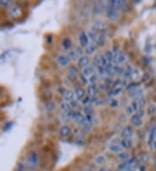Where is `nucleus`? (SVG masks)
<instances>
[{"label": "nucleus", "instance_id": "obj_9", "mask_svg": "<svg viewBox=\"0 0 156 171\" xmlns=\"http://www.w3.org/2000/svg\"><path fill=\"white\" fill-rule=\"evenodd\" d=\"M95 74H96V68L91 63L88 65V66H87V67L83 68V69H81V74H83V75H84L87 78H89L91 75Z\"/></svg>", "mask_w": 156, "mask_h": 171}, {"label": "nucleus", "instance_id": "obj_5", "mask_svg": "<svg viewBox=\"0 0 156 171\" xmlns=\"http://www.w3.org/2000/svg\"><path fill=\"white\" fill-rule=\"evenodd\" d=\"M134 130H133V127L131 125H125L122 127V129L120 132V136L121 138H131L133 137Z\"/></svg>", "mask_w": 156, "mask_h": 171}, {"label": "nucleus", "instance_id": "obj_23", "mask_svg": "<svg viewBox=\"0 0 156 171\" xmlns=\"http://www.w3.org/2000/svg\"><path fill=\"white\" fill-rule=\"evenodd\" d=\"M94 163L97 166H102L107 162V158L104 155H97L96 157L94 158L93 160Z\"/></svg>", "mask_w": 156, "mask_h": 171}, {"label": "nucleus", "instance_id": "obj_3", "mask_svg": "<svg viewBox=\"0 0 156 171\" xmlns=\"http://www.w3.org/2000/svg\"><path fill=\"white\" fill-rule=\"evenodd\" d=\"M56 62L59 67L65 68H69L72 61L69 58V56H67V54H59L56 56Z\"/></svg>", "mask_w": 156, "mask_h": 171}, {"label": "nucleus", "instance_id": "obj_36", "mask_svg": "<svg viewBox=\"0 0 156 171\" xmlns=\"http://www.w3.org/2000/svg\"><path fill=\"white\" fill-rule=\"evenodd\" d=\"M112 51H113V55H114V62H113V64H115L116 61H117V60H118V58H119L121 53L122 51L117 46L115 47V48L112 49Z\"/></svg>", "mask_w": 156, "mask_h": 171}, {"label": "nucleus", "instance_id": "obj_46", "mask_svg": "<svg viewBox=\"0 0 156 171\" xmlns=\"http://www.w3.org/2000/svg\"><path fill=\"white\" fill-rule=\"evenodd\" d=\"M147 113L149 115H154L156 113V107L154 105H150L147 107Z\"/></svg>", "mask_w": 156, "mask_h": 171}, {"label": "nucleus", "instance_id": "obj_30", "mask_svg": "<svg viewBox=\"0 0 156 171\" xmlns=\"http://www.w3.org/2000/svg\"><path fill=\"white\" fill-rule=\"evenodd\" d=\"M141 87V84L138 83L137 81H132V82H130L128 84V86L126 87V90L128 91V92H131V91H133V90H135V89H137V88Z\"/></svg>", "mask_w": 156, "mask_h": 171}, {"label": "nucleus", "instance_id": "obj_53", "mask_svg": "<svg viewBox=\"0 0 156 171\" xmlns=\"http://www.w3.org/2000/svg\"><path fill=\"white\" fill-rule=\"evenodd\" d=\"M154 148H156V142L154 143Z\"/></svg>", "mask_w": 156, "mask_h": 171}, {"label": "nucleus", "instance_id": "obj_2", "mask_svg": "<svg viewBox=\"0 0 156 171\" xmlns=\"http://www.w3.org/2000/svg\"><path fill=\"white\" fill-rule=\"evenodd\" d=\"M109 26V23H108L107 21L98 19V20H96L94 23H92L91 29H94L95 31H96L97 33H102L108 29Z\"/></svg>", "mask_w": 156, "mask_h": 171}, {"label": "nucleus", "instance_id": "obj_37", "mask_svg": "<svg viewBox=\"0 0 156 171\" xmlns=\"http://www.w3.org/2000/svg\"><path fill=\"white\" fill-rule=\"evenodd\" d=\"M70 105H71V107H72V109H74V110H79L80 108H83L82 101L78 100L76 99L70 102Z\"/></svg>", "mask_w": 156, "mask_h": 171}, {"label": "nucleus", "instance_id": "obj_6", "mask_svg": "<svg viewBox=\"0 0 156 171\" xmlns=\"http://www.w3.org/2000/svg\"><path fill=\"white\" fill-rule=\"evenodd\" d=\"M90 63H91V60L89 56L87 55H83V56H79V58L76 60V67L80 69H83V68L88 66Z\"/></svg>", "mask_w": 156, "mask_h": 171}, {"label": "nucleus", "instance_id": "obj_43", "mask_svg": "<svg viewBox=\"0 0 156 171\" xmlns=\"http://www.w3.org/2000/svg\"><path fill=\"white\" fill-rule=\"evenodd\" d=\"M74 49L76 51V53H77L79 56H83V55H85V51H84V48H83L82 46H80L79 44L76 45V46L74 47Z\"/></svg>", "mask_w": 156, "mask_h": 171}, {"label": "nucleus", "instance_id": "obj_49", "mask_svg": "<svg viewBox=\"0 0 156 171\" xmlns=\"http://www.w3.org/2000/svg\"><path fill=\"white\" fill-rule=\"evenodd\" d=\"M135 113H136L139 117H141L142 119H143V118L145 117V115H146V111H145L144 109H141V110H139L138 111H136Z\"/></svg>", "mask_w": 156, "mask_h": 171}, {"label": "nucleus", "instance_id": "obj_20", "mask_svg": "<svg viewBox=\"0 0 156 171\" xmlns=\"http://www.w3.org/2000/svg\"><path fill=\"white\" fill-rule=\"evenodd\" d=\"M108 150L110 151L111 153H114V154H119L120 152H121L122 150H124L123 149L121 148V146L120 145V143H110L109 146H108Z\"/></svg>", "mask_w": 156, "mask_h": 171}, {"label": "nucleus", "instance_id": "obj_14", "mask_svg": "<svg viewBox=\"0 0 156 171\" xmlns=\"http://www.w3.org/2000/svg\"><path fill=\"white\" fill-rule=\"evenodd\" d=\"M86 93L88 96H96L98 95L99 89H98V84H88L86 86Z\"/></svg>", "mask_w": 156, "mask_h": 171}, {"label": "nucleus", "instance_id": "obj_50", "mask_svg": "<svg viewBox=\"0 0 156 171\" xmlns=\"http://www.w3.org/2000/svg\"><path fill=\"white\" fill-rule=\"evenodd\" d=\"M66 91H67V89L65 87H59L58 89H57V93H59V94H61L62 96H64V94Z\"/></svg>", "mask_w": 156, "mask_h": 171}, {"label": "nucleus", "instance_id": "obj_12", "mask_svg": "<svg viewBox=\"0 0 156 171\" xmlns=\"http://www.w3.org/2000/svg\"><path fill=\"white\" fill-rule=\"evenodd\" d=\"M61 46L63 48V49L66 52L71 50L74 49V43L72 42V40L69 37H64L63 38L62 42H61Z\"/></svg>", "mask_w": 156, "mask_h": 171}, {"label": "nucleus", "instance_id": "obj_22", "mask_svg": "<svg viewBox=\"0 0 156 171\" xmlns=\"http://www.w3.org/2000/svg\"><path fill=\"white\" fill-rule=\"evenodd\" d=\"M63 99H64V100L68 102H71L74 99H76V95H75V93H74V90L67 89V91L65 92L64 96H63Z\"/></svg>", "mask_w": 156, "mask_h": 171}, {"label": "nucleus", "instance_id": "obj_24", "mask_svg": "<svg viewBox=\"0 0 156 171\" xmlns=\"http://www.w3.org/2000/svg\"><path fill=\"white\" fill-rule=\"evenodd\" d=\"M99 34L100 33H97L96 31H95L94 29H89L87 31V35L88 37V39H89V42H92V43H96L98 39V37H99Z\"/></svg>", "mask_w": 156, "mask_h": 171}, {"label": "nucleus", "instance_id": "obj_42", "mask_svg": "<svg viewBox=\"0 0 156 171\" xmlns=\"http://www.w3.org/2000/svg\"><path fill=\"white\" fill-rule=\"evenodd\" d=\"M45 107H46V110H47V111H55V109H56V105H55V102L50 101L46 104Z\"/></svg>", "mask_w": 156, "mask_h": 171}, {"label": "nucleus", "instance_id": "obj_39", "mask_svg": "<svg viewBox=\"0 0 156 171\" xmlns=\"http://www.w3.org/2000/svg\"><path fill=\"white\" fill-rule=\"evenodd\" d=\"M142 74H141V71L138 69V68H133V73H132V76H131V80L133 81H137V80L141 78Z\"/></svg>", "mask_w": 156, "mask_h": 171}, {"label": "nucleus", "instance_id": "obj_51", "mask_svg": "<svg viewBox=\"0 0 156 171\" xmlns=\"http://www.w3.org/2000/svg\"><path fill=\"white\" fill-rule=\"evenodd\" d=\"M97 171H109V170H108V169H106V168H101V169H99Z\"/></svg>", "mask_w": 156, "mask_h": 171}, {"label": "nucleus", "instance_id": "obj_34", "mask_svg": "<svg viewBox=\"0 0 156 171\" xmlns=\"http://www.w3.org/2000/svg\"><path fill=\"white\" fill-rule=\"evenodd\" d=\"M58 119H59V121L61 123H63V125H65V124H67V122H68L70 119H69V117L67 112L62 111V113H60L59 116H58Z\"/></svg>", "mask_w": 156, "mask_h": 171}, {"label": "nucleus", "instance_id": "obj_8", "mask_svg": "<svg viewBox=\"0 0 156 171\" xmlns=\"http://www.w3.org/2000/svg\"><path fill=\"white\" fill-rule=\"evenodd\" d=\"M78 43L80 46H82L83 48H85L86 46H88L90 42H89V39L88 37L87 32L86 31H80L78 34Z\"/></svg>", "mask_w": 156, "mask_h": 171}, {"label": "nucleus", "instance_id": "obj_10", "mask_svg": "<svg viewBox=\"0 0 156 171\" xmlns=\"http://www.w3.org/2000/svg\"><path fill=\"white\" fill-rule=\"evenodd\" d=\"M72 133V129L69 125H63L59 129V136L63 138H67Z\"/></svg>", "mask_w": 156, "mask_h": 171}, {"label": "nucleus", "instance_id": "obj_38", "mask_svg": "<svg viewBox=\"0 0 156 171\" xmlns=\"http://www.w3.org/2000/svg\"><path fill=\"white\" fill-rule=\"evenodd\" d=\"M103 55L107 58V60L109 62L113 63L114 62V55H113V51L112 49H107V50L103 53Z\"/></svg>", "mask_w": 156, "mask_h": 171}, {"label": "nucleus", "instance_id": "obj_44", "mask_svg": "<svg viewBox=\"0 0 156 171\" xmlns=\"http://www.w3.org/2000/svg\"><path fill=\"white\" fill-rule=\"evenodd\" d=\"M104 105H106L105 101H104V99H101V98L99 97L96 99V103L94 104V107H103Z\"/></svg>", "mask_w": 156, "mask_h": 171}, {"label": "nucleus", "instance_id": "obj_4", "mask_svg": "<svg viewBox=\"0 0 156 171\" xmlns=\"http://www.w3.org/2000/svg\"><path fill=\"white\" fill-rule=\"evenodd\" d=\"M23 15V10L18 5H12L9 9V16L13 19L20 18Z\"/></svg>", "mask_w": 156, "mask_h": 171}, {"label": "nucleus", "instance_id": "obj_40", "mask_svg": "<svg viewBox=\"0 0 156 171\" xmlns=\"http://www.w3.org/2000/svg\"><path fill=\"white\" fill-rule=\"evenodd\" d=\"M99 80H100V77L97 74H95L91 75L89 78H88V84H98L99 82Z\"/></svg>", "mask_w": 156, "mask_h": 171}, {"label": "nucleus", "instance_id": "obj_13", "mask_svg": "<svg viewBox=\"0 0 156 171\" xmlns=\"http://www.w3.org/2000/svg\"><path fill=\"white\" fill-rule=\"evenodd\" d=\"M74 93L76 95V99L80 101H82L83 99L87 96L86 89L83 87H76L74 89Z\"/></svg>", "mask_w": 156, "mask_h": 171}, {"label": "nucleus", "instance_id": "obj_18", "mask_svg": "<svg viewBox=\"0 0 156 171\" xmlns=\"http://www.w3.org/2000/svg\"><path fill=\"white\" fill-rule=\"evenodd\" d=\"M144 95V90L142 87H139L133 91L129 92V97L132 99H138L140 98L143 97Z\"/></svg>", "mask_w": 156, "mask_h": 171}, {"label": "nucleus", "instance_id": "obj_31", "mask_svg": "<svg viewBox=\"0 0 156 171\" xmlns=\"http://www.w3.org/2000/svg\"><path fill=\"white\" fill-rule=\"evenodd\" d=\"M29 162H31L32 165H37L39 162V158H38V155L37 153L32 152L31 154V156L29 157Z\"/></svg>", "mask_w": 156, "mask_h": 171}, {"label": "nucleus", "instance_id": "obj_25", "mask_svg": "<svg viewBox=\"0 0 156 171\" xmlns=\"http://www.w3.org/2000/svg\"><path fill=\"white\" fill-rule=\"evenodd\" d=\"M108 106L112 110H117L121 107V101H120L118 99H116V98H112L110 102L108 104Z\"/></svg>", "mask_w": 156, "mask_h": 171}, {"label": "nucleus", "instance_id": "obj_52", "mask_svg": "<svg viewBox=\"0 0 156 171\" xmlns=\"http://www.w3.org/2000/svg\"><path fill=\"white\" fill-rule=\"evenodd\" d=\"M82 171H92L89 168H84V169H82Z\"/></svg>", "mask_w": 156, "mask_h": 171}, {"label": "nucleus", "instance_id": "obj_26", "mask_svg": "<svg viewBox=\"0 0 156 171\" xmlns=\"http://www.w3.org/2000/svg\"><path fill=\"white\" fill-rule=\"evenodd\" d=\"M128 60H129V56H128V54L125 53V52H121L115 64L122 65V66H123V65H125L128 62Z\"/></svg>", "mask_w": 156, "mask_h": 171}, {"label": "nucleus", "instance_id": "obj_48", "mask_svg": "<svg viewBox=\"0 0 156 171\" xmlns=\"http://www.w3.org/2000/svg\"><path fill=\"white\" fill-rule=\"evenodd\" d=\"M138 103H139V105H140V107L142 108V109H144V107L145 106L147 105V100H146V99L145 98H140V99H138Z\"/></svg>", "mask_w": 156, "mask_h": 171}, {"label": "nucleus", "instance_id": "obj_33", "mask_svg": "<svg viewBox=\"0 0 156 171\" xmlns=\"http://www.w3.org/2000/svg\"><path fill=\"white\" fill-rule=\"evenodd\" d=\"M67 56H69V58L71 60V61H76L77 60V59L79 58V55H78L77 53H76V51L75 50V49H71V50L68 51L67 53Z\"/></svg>", "mask_w": 156, "mask_h": 171}, {"label": "nucleus", "instance_id": "obj_29", "mask_svg": "<svg viewBox=\"0 0 156 171\" xmlns=\"http://www.w3.org/2000/svg\"><path fill=\"white\" fill-rule=\"evenodd\" d=\"M106 40H107V36H106L105 34H103V33H100V34H99V37H98V39H97L96 42V44L98 48L102 47L105 44Z\"/></svg>", "mask_w": 156, "mask_h": 171}, {"label": "nucleus", "instance_id": "obj_21", "mask_svg": "<svg viewBox=\"0 0 156 171\" xmlns=\"http://www.w3.org/2000/svg\"><path fill=\"white\" fill-rule=\"evenodd\" d=\"M119 143L123 150H129L133 146V141L131 138H121Z\"/></svg>", "mask_w": 156, "mask_h": 171}, {"label": "nucleus", "instance_id": "obj_15", "mask_svg": "<svg viewBox=\"0 0 156 171\" xmlns=\"http://www.w3.org/2000/svg\"><path fill=\"white\" fill-rule=\"evenodd\" d=\"M98 47L96 43H92L90 42L88 46L84 48V51H85V55L90 56H95L96 54Z\"/></svg>", "mask_w": 156, "mask_h": 171}, {"label": "nucleus", "instance_id": "obj_47", "mask_svg": "<svg viewBox=\"0 0 156 171\" xmlns=\"http://www.w3.org/2000/svg\"><path fill=\"white\" fill-rule=\"evenodd\" d=\"M148 160H149V156L147 154H144V155H142V157L139 158V162L143 164V163L147 162Z\"/></svg>", "mask_w": 156, "mask_h": 171}, {"label": "nucleus", "instance_id": "obj_45", "mask_svg": "<svg viewBox=\"0 0 156 171\" xmlns=\"http://www.w3.org/2000/svg\"><path fill=\"white\" fill-rule=\"evenodd\" d=\"M78 78H79L80 82L83 84V86H88V78L85 77V76L83 75V74H80Z\"/></svg>", "mask_w": 156, "mask_h": 171}, {"label": "nucleus", "instance_id": "obj_19", "mask_svg": "<svg viewBox=\"0 0 156 171\" xmlns=\"http://www.w3.org/2000/svg\"><path fill=\"white\" fill-rule=\"evenodd\" d=\"M122 93H123L122 88L110 87L107 92V96H109L111 98H117L119 97L120 95H121Z\"/></svg>", "mask_w": 156, "mask_h": 171}, {"label": "nucleus", "instance_id": "obj_35", "mask_svg": "<svg viewBox=\"0 0 156 171\" xmlns=\"http://www.w3.org/2000/svg\"><path fill=\"white\" fill-rule=\"evenodd\" d=\"M117 157H118V159L121 160V162H124V161L129 160V158H130V155H129V152L122 150L121 152H120L119 154H117Z\"/></svg>", "mask_w": 156, "mask_h": 171}, {"label": "nucleus", "instance_id": "obj_27", "mask_svg": "<svg viewBox=\"0 0 156 171\" xmlns=\"http://www.w3.org/2000/svg\"><path fill=\"white\" fill-rule=\"evenodd\" d=\"M59 107L60 109L62 110V111H64V112H69V111L72 110V107L70 105V102L65 101V100H63L60 103Z\"/></svg>", "mask_w": 156, "mask_h": 171}, {"label": "nucleus", "instance_id": "obj_54", "mask_svg": "<svg viewBox=\"0 0 156 171\" xmlns=\"http://www.w3.org/2000/svg\"><path fill=\"white\" fill-rule=\"evenodd\" d=\"M123 1H125V2H129V0H123Z\"/></svg>", "mask_w": 156, "mask_h": 171}, {"label": "nucleus", "instance_id": "obj_32", "mask_svg": "<svg viewBox=\"0 0 156 171\" xmlns=\"http://www.w3.org/2000/svg\"><path fill=\"white\" fill-rule=\"evenodd\" d=\"M12 6L11 0H0V8L4 10L10 9Z\"/></svg>", "mask_w": 156, "mask_h": 171}, {"label": "nucleus", "instance_id": "obj_17", "mask_svg": "<svg viewBox=\"0 0 156 171\" xmlns=\"http://www.w3.org/2000/svg\"><path fill=\"white\" fill-rule=\"evenodd\" d=\"M133 66L131 64H128L126 66H124V74L122 75V79L126 80H131V76H132V73L133 70Z\"/></svg>", "mask_w": 156, "mask_h": 171}, {"label": "nucleus", "instance_id": "obj_7", "mask_svg": "<svg viewBox=\"0 0 156 171\" xmlns=\"http://www.w3.org/2000/svg\"><path fill=\"white\" fill-rule=\"evenodd\" d=\"M78 68L75 67V66H69L68 68V71H67V78L69 80L71 81H75L76 79L79 77V73H78Z\"/></svg>", "mask_w": 156, "mask_h": 171}, {"label": "nucleus", "instance_id": "obj_28", "mask_svg": "<svg viewBox=\"0 0 156 171\" xmlns=\"http://www.w3.org/2000/svg\"><path fill=\"white\" fill-rule=\"evenodd\" d=\"M82 111L84 115L86 116H95V108L92 106H88V107H83Z\"/></svg>", "mask_w": 156, "mask_h": 171}, {"label": "nucleus", "instance_id": "obj_1", "mask_svg": "<svg viewBox=\"0 0 156 171\" xmlns=\"http://www.w3.org/2000/svg\"><path fill=\"white\" fill-rule=\"evenodd\" d=\"M106 16L112 23H116L121 18V11L116 6V0H108L106 5Z\"/></svg>", "mask_w": 156, "mask_h": 171}, {"label": "nucleus", "instance_id": "obj_41", "mask_svg": "<svg viewBox=\"0 0 156 171\" xmlns=\"http://www.w3.org/2000/svg\"><path fill=\"white\" fill-rule=\"evenodd\" d=\"M125 113H126V115L128 116H132L135 113V111H134L133 107L131 106V104H129V105L126 106V107H125Z\"/></svg>", "mask_w": 156, "mask_h": 171}, {"label": "nucleus", "instance_id": "obj_11", "mask_svg": "<svg viewBox=\"0 0 156 171\" xmlns=\"http://www.w3.org/2000/svg\"><path fill=\"white\" fill-rule=\"evenodd\" d=\"M129 122H130L131 125L133 127H135V128H141L143 125L142 119L141 117H139L136 113H134L133 115L130 117Z\"/></svg>", "mask_w": 156, "mask_h": 171}, {"label": "nucleus", "instance_id": "obj_16", "mask_svg": "<svg viewBox=\"0 0 156 171\" xmlns=\"http://www.w3.org/2000/svg\"><path fill=\"white\" fill-rule=\"evenodd\" d=\"M155 138H156V125L152 128L151 131H150V134H149V137H148V140H147L148 147L151 149V150H153V149L154 148Z\"/></svg>", "mask_w": 156, "mask_h": 171}]
</instances>
